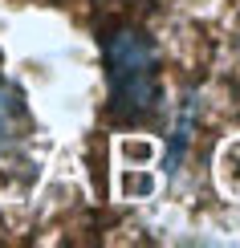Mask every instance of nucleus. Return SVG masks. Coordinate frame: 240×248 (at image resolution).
Listing matches in <instances>:
<instances>
[{
	"mask_svg": "<svg viewBox=\"0 0 240 248\" xmlns=\"http://www.w3.org/2000/svg\"><path fill=\"white\" fill-rule=\"evenodd\" d=\"M106 61V110L114 122H147L159 110V53L155 41L134 25H122L102 41Z\"/></svg>",
	"mask_w": 240,
	"mask_h": 248,
	"instance_id": "f257e3e1",
	"label": "nucleus"
}]
</instances>
